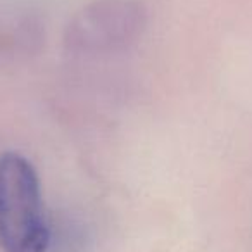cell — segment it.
<instances>
[{"label": "cell", "mask_w": 252, "mask_h": 252, "mask_svg": "<svg viewBox=\"0 0 252 252\" xmlns=\"http://www.w3.org/2000/svg\"><path fill=\"white\" fill-rule=\"evenodd\" d=\"M50 228L40 180L18 152L0 156V247L5 252H47Z\"/></svg>", "instance_id": "6da1fadb"}, {"label": "cell", "mask_w": 252, "mask_h": 252, "mask_svg": "<svg viewBox=\"0 0 252 252\" xmlns=\"http://www.w3.org/2000/svg\"><path fill=\"white\" fill-rule=\"evenodd\" d=\"M147 11L137 0H95L69 21L64 43L78 54L116 52L137 42Z\"/></svg>", "instance_id": "7a4b0ae2"}]
</instances>
